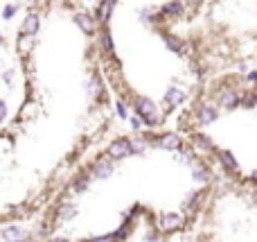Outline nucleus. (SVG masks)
Here are the masks:
<instances>
[{
  "label": "nucleus",
  "instance_id": "obj_17",
  "mask_svg": "<svg viewBox=\"0 0 257 242\" xmlns=\"http://www.w3.org/2000/svg\"><path fill=\"white\" fill-rule=\"evenodd\" d=\"M88 186H90V175H79L72 181V190H75V193H86Z\"/></svg>",
  "mask_w": 257,
  "mask_h": 242
},
{
  "label": "nucleus",
  "instance_id": "obj_20",
  "mask_svg": "<svg viewBox=\"0 0 257 242\" xmlns=\"http://www.w3.org/2000/svg\"><path fill=\"white\" fill-rule=\"evenodd\" d=\"M90 242H117V235L115 233H108V235H102V238H93Z\"/></svg>",
  "mask_w": 257,
  "mask_h": 242
},
{
  "label": "nucleus",
  "instance_id": "obj_28",
  "mask_svg": "<svg viewBox=\"0 0 257 242\" xmlns=\"http://www.w3.org/2000/svg\"><path fill=\"white\" fill-rule=\"evenodd\" d=\"M190 3H194V5H196V3H199V0H190Z\"/></svg>",
  "mask_w": 257,
  "mask_h": 242
},
{
  "label": "nucleus",
  "instance_id": "obj_27",
  "mask_svg": "<svg viewBox=\"0 0 257 242\" xmlns=\"http://www.w3.org/2000/svg\"><path fill=\"white\" fill-rule=\"evenodd\" d=\"M108 3H113V5H115V3H117V0H108Z\"/></svg>",
  "mask_w": 257,
  "mask_h": 242
},
{
  "label": "nucleus",
  "instance_id": "obj_13",
  "mask_svg": "<svg viewBox=\"0 0 257 242\" xmlns=\"http://www.w3.org/2000/svg\"><path fill=\"white\" fill-rule=\"evenodd\" d=\"M99 7H97V21L104 23L106 25L108 18H111V12H113V3H108V0H99Z\"/></svg>",
  "mask_w": 257,
  "mask_h": 242
},
{
  "label": "nucleus",
  "instance_id": "obj_16",
  "mask_svg": "<svg viewBox=\"0 0 257 242\" xmlns=\"http://www.w3.org/2000/svg\"><path fill=\"white\" fill-rule=\"evenodd\" d=\"M99 45L106 54H113V39H111V32L106 27H102V34H99Z\"/></svg>",
  "mask_w": 257,
  "mask_h": 242
},
{
  "label": "nucleus",
  "instance_id": "obj_10",
  "mask_svg": "<svg viewBox=\"0 0 257 242\" xmlns=\"http://www.w3.org/2000/svg\"><path fill=\"white\" fill-rule=\"evenodd\" d=\"M75 21L81 27V32H86V34H95L97 32V21L93 16H88V14H77Z\"/></svg>",
  "mask_w": 257,
  "mask_h": 242
},
{
  "label": "nucleus",
  "instance_id": "obj_23",
  "mask_svg": "<svg viewBox=\"0 0 257 242\" xmlns=\"http://www.w3.org/2000/svg\"><path fill=\"white\" fill-rule=\"evenodd\" d=\"M50 242H70L68 238H61V235H52V238H50Z\"/></svg>",
  "mask_w": 257,
  "mask_h": 242
},
{
  "label": "nucleus",
  "instance_id": "obj_25",
  "mask_svg": "<svg viewBox=\"0 0 257 242\" xmlns=\"http://www.w3.org/2000/svg\"><path fill=\"white\" fill-rule=\"evenodd\" d=\"M250 179H253V181H257V170L253 172V177H250Z\"/></svg>",
  "mask_w": 257,
  "mask_h": 242
},
{
  "label": "nucleus",
  "instance_id": "obj_22",
  "mask_svg": "<svg viewBox=\"0 0 257 242\" xmlns=\"http://www.w3.org/2000/svg\"><path fill=\"white\" fill-rule=\"evenodd\" d=\"M131 127H133V129H140V127H142V120H140V118H131Z\"/></svg>",
  "mask_w": 257,
  "mask_h": 242
},
{
  "label": "nucleus",
  "instance_id": "obj_29",
  "mask_svg": "<svg viewBox=\"0 0 257 242\" xmlns=\"http://www.w3.org/2000/svg\"><path fill=\"white\" fill-rule=\"evenodd\" d=\"M79 242H90V240H79Z\"/></svg>",
  "mask_w": 257,
  "mask_h": 242
},
{
  "label": "nucleus",
  "instance_id": "obj_21",
  "mask_svg": "<svg viewBox=\"0 0 257 242\" xmlns=\"http://www.w3.org/2000/svg\"><path fill=\"white\" fill-rule=\"evenodd\" d=\"M115 109H117V116H120V118H126V116H128V113H126V107H124V102H120V100H117Z\"/></svg>",
  "mask_w": 257,
  "mask_h": 242
},
{
  "label": "nucleus",
  "instance_id": "obj_19",
  "mask_svg": "<svg viewBox=\"0 0 257 242\" xmlns=\"http://www.w3.org/2000/svg\"><path fill=\"white\" fill-rule=\"evenodd\" d=\"M192 175H194L196 181H205V184L210 181V170L205 166H196L194 170H192Z\"/></svg>",
  "mask_w": 257,
  "mask_h": 242
},
{
  "label": "nucleus",
  "instance_id": "obj_11",
  "mask_svg": "<svg viewBox=\"0 0 257 242\" xmlns=\"http://www.w3.org/2000/svg\"><path fill=\"white\" fill-rule=\"evenodd\" d=\"M219 158H221L223 168H226L228 172H237V170H239V163H237V158L232 156V152H228V149H221V152H219Z\"/></svg>",
  "mask_w": 257,
  "mask_h": 242
},
{
  "label": "nucleus",
  "instance_id": "obj_8",
  "mask_svg": "<svg viewBox=\"0 0 257 242\" xmlns=\"http://www.w3.org/2000/svg\"><path fill=\"white\" fill-rule=\"evenodd\" d=\"M217 109L212 107V104H201L199 107V111H196V118H199V122L201 125H210V122H214L217 120Z\"/></svg>",
  "mask_w": 257,
  "mask_h": 242
},
{
  "label": "nucleus",
  "instance_id": "obj_24",
  "mask_svg": "<svg viewBox=\"0 0 257 242\" xmlns=\"http://www.w3.org/2000/svg\"><path fill=\"white\" fill-rule=\"evenodd\" d=\"M246 79H248L250 84H257V70H255V72H250V75L246 77Z\"/></svg>",
  "mask_w": 257,
  "mask_h": 242
},
{
  "label": "nucleus",
  "instance_id": "obj_1",
  "mask_svg": "<svg viewBox=\"0 0 257 242\" xmlns=\"http://www.w3.org/2000/svg\"><path fill=\"white\" fill-rule=\"evenodd\" d=\"M136 111H138V116H140V120L149 127L160 125V120H163V116H160L156 102L149 100V98H138L136 100Z\"/></svg>",
  "mask_w": 257,
  "mask_h": 242
},
{
  "label": "nucleus",
  "instance_id": "obj_14",
  "mask_svg": "<svg viewBox=\"0 0 257 242\" xmlns=\"http://www.w3.org/2000/svg\"><path fill=\"white\" fill-rule=\"evenodd\" d=\"M183 9H185V5H183L181 0H172V3H167L163 7V14L165 16H181Z\"/></svg>",
  "mask_w": 257,
  "mask_h": 242
},
{
  "label": "nucleus",
  "instance_id": "obj_30",
  "mask_svg": "<svg viewBox=\"0 0 257 242\" xmlns=\"http://www.w3.org/2000/svg\"><path fill=\"white\" fill-rule=\"evenodd\" d=\"M97 3H99V0H97Z\"/></svg>",
  "mask_w": 257,
  "mask_h": 242
},
{
  "label": "nucleus",
  "instance_id": "obj_4",
  "mask_svg": "<svg viewBox=\"0 0 257 242\" xmlns=\"http://www.w3.org/2000/svg\"><path fill=\"white\" fill-rule=\"evenodd\" d=\"M128 154H133L131 152V140H126V138H117V140H113L111 143V147H108V156L111 158H124L128 156Z\"/></svg>",
  "mask_w": 257,
  "mask_h": 242
},
{
  "label": "nucleus",
  "instance_id": "obj_9",
  "mask_svg": "<svg viewBox=\"0 0 257 242\" xmlns=\"http://www.w3.org/2000/svg\"><path fill=\"white\" fill-rule=\"evenodd\" d=\"M113 175V163L108 158H99L93 168V177L95 179H108Z\"/></svg>",
  "mask_w": 257,
  "mask_h": 242
},
{
  "label": "nucleus",
  "instance_id": "obj_15",
  "mask_svg": "<svg viewBox=\"0 0 257 242\" xmlns=\"http://www.w3.org/2000/svg\"><path fill=\"white\" fill-rule=\"evenodd\" d=\"M183 100H185V95H183V91H178V89H169L167 93H165V102H167L169 107H176V104H181Z\"/></svg>",
  "mask_w": 257,
  "mask_h": 242
},
{
  "label": "nucleus",
  "instance_id": "obj_26",
  "mask_svg": "<svg viewBox=\"0 0 257 242\" xmlns=\"http://www.w3.org/2000/svg\"><path fill=\"white\" fill-rule=\"evenodd\" d=\"M253 202L257 204V190H255V193H253Z\"/></svg>",
  "mask_w": 257,
  "mask_h": 242
},
{
  "label": "nucleus",
  "instance_id": "obj_12",
  "mask_svg": "<svg viewBox=\"0 0 257 242\" xmlns=\"http://www.w3.org/2000/svg\"><path fill=\"white\" fill-rule=\"evenodd\" d=\"M192 145H194V149H199V152H210V149H212V140H210L205 134L192 136Z\"/></svg>",
  "mask_w": 257,
  "mask_h": 242
},
{
  "label": "nucleus",
  "instance_id": "obj_3",
  "mask_svg": "<svg viewBox=\"0 0 257 242\" xmlns=\"http://www.w3.org/2000/svg\"><path fill=\"white\" fill-rule=\"evenodd\" d=\"M77 213H79V208H77V204L72 202H61L57 206V211H54V222L52 224H63V222H72L77 217ZM52 224H43V226H52Z\"/></svg>",
  "mask_w": 257,
  "mask_h": 242
},
{
  "label": "nucleus",
  "instance_id": "obj_5",
  "mask_svg": "<svg viewBox=\"0 0 257 242\" xmlns=\"http://www.w3.org/2000/svg\"><path fill=\"white\" fill-rule=\"evenodd\" d=\"M183 226V220L181 215H176V213H163V215L158 217V229L160 231H176Z\"/></svg>",
  "mask_w": 257,
  "mask_h": 242
},
{
  "label": "nucleus",
  "instance_id": "obj_2",
  "mask_svg": "<svg viewBox=\"0 0 257 242\" xmlns=\"http://www.w3.org/2000/svg\"><path fill=\"white\" fill-rule=\"evenodd\" d=\"M0 242H34V240L21 226L5 224V226H0Z\"/></svg>",
  "mask_w": 257,
  "mask_h": 242
},
{
  "label": "nucleus",
  "instance_id": "obj_7",
  "mask_svg": "<svg viewBox=\"0 0 257 242\" xmlns=\"http://www.w3.org/2000/svg\"><path fill=\"white\" fill-rule=\"evenodd\" d=\"M147 140H154L158 147H163V149H181V138H178L176 134H172V131H167V134H163L160 138H147Z\"/></svg>",
  "mask_w": 257,
  "mask_h": 242
},
{
  "label": "nucleus",
  "instance_id": "obj_18",
  "mask_svg": "<svg viewBox=\"0 0 257 242\" xmlns=\"http://www.w3.org/2000/svg\"><path fill=\"white\" fill-rule=\"evenodd\" d=\"M203 197H205V190H199V193H194L192 197H187V199H185V208H187L190 213H194L196 208H199V202H201Z\"/></svg>",
  "mask_w": 257,
  "mask_h": 242
},
{
  "label": "nucleus",
  "instance_id": "obj_6",
  "mask_svg": "<svg viewBox=\"0 0 257 242\" xmlns=\"http://www.w3.org/2000/svg\"><path fill=\"white\" fill-rule=\"evenodd\" d=\"M239 100H241V95L237 93L235 89H230V86H226V89L217 95V102L221 104V107H226V109H235L237 104H239Z\"/></svg>",
  "mask_w": 257,
  "mask_h": 242
}]
</instances>
